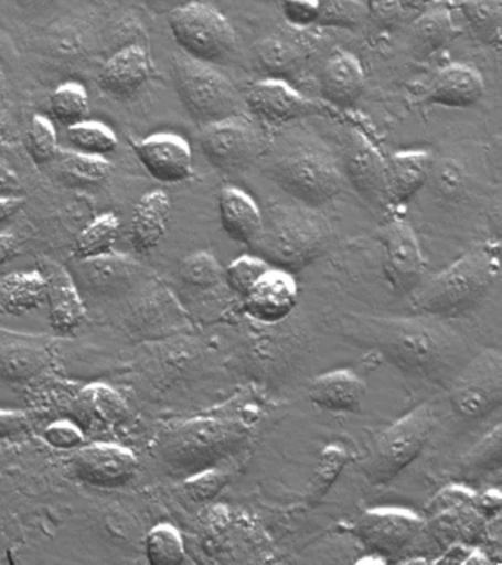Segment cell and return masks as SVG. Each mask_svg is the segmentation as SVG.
<instances>
[{
  "mask_svg": "<svg viewBox=\"0 0 502 565\" xmlns=\"http://www.w3.org/2000/svg\"><path fill=\"white\" fill-rule=\"evenodd\" d=\"M284 13L286 21L295 29H307L316 25L319 15V0H285Z\"/></svg>",
  "mask_w": 502,
  "mask_h": 565,
  "instance_id": "45",
  "label": "cell"
},
{
  "mask_svg": "<svg viewBox=\"0 0 502 565\" xmlns=\"http://www.w3.org/2000/svg\"><path fill=\"white\" fill-rule=\"evenodd\" d=\"M343 167L351 184L365 201L386 202V159L363 132L352 131Z\"/></svg>",
  "mask_w": 502,
  "mask_h": 565,
  "instance_id": "17",
  "label": "cell"
},
{
  "mask_svg": "<svg viewBox=\"0 0 502 565\" xmlns=\"http://www.w3.org/2000/svg\"><path fill=\"white\" fill-rule=\"evenodd\" d=\"M140 166L153 180L165 184L183 183L193 174V153L184 137L174 132H157L133 143Z\"/></svg>",
  "mask_w": 502,
  "mask_h": 565,
  "instance_id": "13",
  "label": "cell"
},
{
  "mask_svg": "<svg viewBox=\"0 0 502 565\" xmlns=\"http://www.w3.org/2000/svg\"><path fill=\"white\" fill-rule=\"evenodd\" d=\"M20 252V241L15 234L0 233V268L6 267Z\"/></svg>",
  "mask_w": 502,
  "mask_h": 565,
  "instance_id": "51",
  "label": "cell"
},
{
  "mask_svg": "<svg viewBox=\"0 0 502 565\" xmlns=\"http://www.w3.org/2000/svg\"><path fill=\"white\" fill-rule=\"evenodd\" d=\"M436 427L434 406L423 404L387 427L374 440L361 470L374 486L387 484L421 454Z\"/></svg>",
  "mask_w": 502,
  "mask_h": 565,
  "instance_id": "6",
  "label": "cell"
},
{
  "mask_svg": "<svg viewBox=\"0 0 502 565\" xmlns=\"http://www.w3.org/2000/svg\"><path fill=\"white\" fill-rule=\"evenodd\" d=\"M43 439L54 449L73 450L85 445V435L77 426L68 422L52 423L43 431Z\"/></svg>",
  "mask_w": 502,
  "mask_h": 565,
  "instance_id": "44",
  "label": "cell"
},
{
  "mask_svg": "<svg viewBox=\"0 0 502 565\" xmlns=\"http://www.w3.org/2000/svg\"><path fill=\"white\" fill-rule=\"evenodd\" d=\"M245 104L264 122L288 124L321 114V106L295 90L285 79L266 78L255 83L245 95Z\"/></svg>",
  "mask_w": 502,
  "mask_h": 565,
  "instance_id": "14",
  "label": "cell"
},
{
  "mask_svg": "<svg viewBox=\"0 0 502 565\" xmlns=\"http://www.w3.org/2000/svg\"><path fill=\"white\" fill-rule=\"evenodd\" d=\"M67 140L76 152L99 158H107L108 154L116 152L120 143L111 127L89 119L68 127Z\"/></svg>",
  "mask_w": 502,
  "mask_h": 565,
  "instance_id": "33",
  "label": "cell"
},
{
  "mask_svg": "<svg viewBox=\"0 0 502 565\" xmlns=\"http://www.w3.org/2000/svg\"><path fill=\"white\" fill-rule=\"evenodd\" d=\"M449 402L462 418H483L502 404V355L484 349L473 355L448 384Z\"/></svg>",
  "mask_w": 502,
  "mask_h": 565,
  "instance_id": "9",
  "label": "cell"
},
{
  "mask_svg": "<svg viewBox=\"0 0 502 565\" xmlns=\"http://www.w3.org/2000/svg\"><path fill=\"white\" fill-rule=\"evenodd\" d=\"M434 172L436 188L444 194H456L460 192L464 183V172L452 161H444L436 167H431Z\"/></svg>",
  "mask_w": 502,
  "mask_h": 565,
  "instance_id": "46",
  "label": "cell"
},
{
  "mask_svg": "<svg viewBox=\"0 0 502 565\" xmlns=\"http://www.w3.org/2000/svg\"><path fill=\"white\" fill-rule=\"evenodd\" d=\"M271 268V265L266 263L257 255H244L233 260L224 271V277L232 287L233 291L245 298L255 282L259 280Z\"/></svg>",
  "mask_w": 502,
  "mask_h": 565,
  "instance_id": "42",
  "label": "cell"
},
{
  "mask_svg": "<svg viewBox=\"0 0 502 565\" xmlns=\"http://www.w3.org/2000/svg\"><path fill=\"white\" fill-rule=\"evenodd\" d=\"M250 430L242 419L197 417L175 427L161 444V457L171 471L192 476L214 468L248 444Z\"/></svg>",
  "mask_w": 502,
  "mask_h": 565,
  "instance_id": "4",
  "label": "cell"
},
{
  "mask_svg": "<svg viewBox=\"0 0 502 565\" xmlns=\"http://www.w3.org/2000/svg\"><path fill=\"white\" fill-rule=\"evenodd\" d=\"M25 146L30 158L38 166H45L47 162L55 161L56 153L60 150L58 135L54 122L43 115H34L30 122L28 136H25Z\"/></svg>",
  "mask_w": 502,
  "mask_h": 565,
  "instance_id": "40",
  "label": "cell"
},
{
  "mask_svg": "<svg viewBox=\"0 0 502 565\" xmlns=\"http://www.w3.org/2000/svg\"><path fill=\"white\" fill-rule=\"evenodd\" d=\"M89 106V93L77 82L61 84L50 97L52 117L67 128L85 121Z\"/></svg>",
  "mask_w": 502,
  "mask_h": 565,
  "instance_id": "34",
  "label": "cell"
},
{
  "mask_svg": "<svg viewBox=\"0 0 502 565\" xmlns=\"http://www.w3.org/2000/svg\"><path fill=\"white\" fill-rule=\"evenodd\" d=\"M30 426L29 415L21 411L0 409V439L21 435Z\"/></svg>",
  "mask_w": 502,
  "mask_h": 565,
  "instance_id": "49",
  "label": "cell"
},
{
  "mask_svg": "<svg viewBox=\"0 0 502 565\" xmlns=\"http://www.w3.org/2000/svg\"><path fill=\"white\" fill-rule=\"evenodd\" d=\"M367 13L381 25L398 24L404 15V4L400 0H367Z\"/></svg>",
  "mask_w": 502,
  "mask_h": 565,
  "instance_id": "47",
  "label": "cell"
},
{
  "mask_svg": "<svg viewBox=\"0 0 502 565\" xmlns=\"http://www.w3.org/2000/svg\"><path fill=\"white\" fill-rule=\"evenodd\" d=\"M180 277L200 289H211L223 280L224 269L213 254L206 250L186 256L180 264Z\"/></svg>",
  "mask_w": 502,
  "mask_h": 565,
  "instance_id": "41",
  "label": "cell"
},
{
  "mask_svg": "<svg viewBox=\"0 0 502 565\" xmlns=\"http://www.w3.org/2000/svg\"><path fill=\"white\" fill-rule=\"evenodd\" d=\"M60 170L72 179L86 184H98L107 179L111 163L107 158L92 157L76 150L60 149L56 153Z\"/></svg>",
  "mask_w": 502,
  "mask_h": 565,
  "instance_id": "37",
  "label": "cell"
},
{
  "mask_svg": "<svg viewBox=\"0 0 502 565\" xmlns=\"http://www.w3.org/2000/svg\"><path fill=\"white\" fill-rule=\"evenodd\" d=\"M257 64L270 78L285 79L298 74L310 60L312 43L303 29L277 31L259 40L254 49ZM286 82V79H285Z\"/></svg>",
  "mask_w": 502,
  "mask_h": 565,
  "instance_id": "19",
  "label": "cell"
},
{
  "mask_svg": "<svg viewBox=\"0 0 502 565\" xmlns=\"http://www.w3.org/2000/svg\"><path fill=\"white\" fill-rule=\"evenodd\" d=\"M365 75L360 61L350 52L338 51L325 62L320 92L330 105L351 108L363 96Z\"/></svg>",
  "mask_w": 502,
  "mask_h": 565,
  "instance_id": "22",
  "label": "cell"
},
{
  "mask_svg": "<svg viewBox=\"0 0 502 565\" xmlns=\"http://www.w3.org/2000/svg\"><path fill=\"white\" fill-rule=\"evenodd\" d=\"M41 271L46 278L50 322L56 333L72 334L85 324L87 312L72 274L63 265L45 260Z\"/></svg>",
  "mask_w": 502,
  "mask_h": 565,
  "instance_id": "18",
  "label": "cell"
},
{
  "mask_svg": "<svg viewBox=\"0 0 502 565\" xmlns=\"http://www.w3.org/2000/svg\"><path fill=\"white\" fill-rule=\"evenodd\" d=\"M171 216V199L164 190H151L136 203L131 216L130 242L140 255L156 250L167 228Z\"/></svg>",
  "mask_w": 502,
  "mask_h": 565,
  "instance_id": "23",
  "label": "cell"
},
{
  "mask_svg": "<svg viewBox=\"0 0 502 565\" xmlns=\"http://www.w3.org/2000/svg\"><path fill=\"white\" fill-rule=\"evenodd\" d=\"M496 243L471 247L438 276L414 289L413 307L423 316L448 318L474 308L500 274Z\"/></svg>",
  "mask_w": 502,
  "mask_h": 565,
  "instance_id": "3",
  "label": "cell"
},
{
  "mask_svg": "<svg viewBox=\"0 0 502 565\" xmlns=\"http://www.w3.org/2000/svg\"><path fill=\"white\" fill-rule=\"evenodd\" d=\"M218 211L224 232L233 241L249 246L261 232L263 212L244 190L224 188L218 194Z\"/></svg>",
  "mask_w": 502,
  "mask_h": 565,
  "instance_id": "26",
  "label": "cell"
},
{
  "mask_svg": "<svg viewBox=\"0 0 502 565\" xmlns=\"http://www.w3.org/2000/svg\"><path fill=\"white\" fill-rule=\"evenodd\" d=\"M502 463V426L496 424L462 458L461 475L476 477L500 470Z\"/></svg>",
  "mask_w": 502,
  "mask_h": 565,
  "instance_id": "36",
  "label": "cell"
},
{
  "mask_svg": "<svg viewBox=\"0 0 502 565\" xmlns=\"http://www.w3.org/2000/svg\"><path fill=\"white\" fill-rule=\"evenodd\" d=\"M171 34L184 55L210 65L227 64L237 51L235 30L213 4L192 0L169 13Z\"/></svg>",
  "mask_w": 502,
  "mask_h": 565,
  "instance_id": "8",
  "label": "cell"
},
{
  "mask_svg": "<svg viewBox=\"0 0 502 565\" xmlns=\"http://www.w3.org/2000/svg\"><path fill=\"white\" fill-rule=\"evenodd\" d=\"M121 221L114 212H105L92 220L78 233L73 255L77 260L98 258L111 254L120 236Z\"/></svg>",
  "mask_w": 502,
  "mask_h": 565,
  "instance_id": "31",
  "label": "cell"
},
{
  "mask_svg": "<svg viewBox=\"0 0 502 565\" xmlns=\"http://www.w3.org/2000/svg\"><path fill=\"white\" fill-rule=\"evenodd\" d=\"M19 140V124L14 115L7 109H0V150L14 146Z\"/></svg>",
  "mask_w": 502,
  "mask_h": 565,
  "instance_id": "50",
  "label": "cell"
},
{
  "mask_svg": "<svg viewBox=\"0 0 502 565\" xmlns=\"http://www.w3.org/2000/svg\"><path fill=\"white\" fill-rule=\"evenodd\" d=\"M434 157L426 150L398 152L386 159V202L404 205L429 179Z\"/></svg>",
  "mask_w": 502,
  "mask_h": 565,
  "instance_id": "25",
  "label": "cell"
},
{
  "mask_svg": "<svg viewBox=\"0 0 502 565\" xmlns=\"http://www.w3.org/2000/svg\"><path fill=\"white\" fill-rule=\"evenodd\" d=\"M337 333L356 347L381 353L414 377L447 386L470 360L467 340L442 318L348 316L334 320Z\"/></svg>",
  "mask_w": 502,
  "mask_h": 565,
  "instance_id": "1",
  "label": "cell"
},
{
  "mask_svg": "<svg viewBox=\"0 0 502 565\" xmlns=\"http://www.w3.org/2000/svg\"><path fill=\"white\" fill-rule=\"evenodd\" d=\"M271 179L301 205L314 207L332 202L342 190L337 159L319 146H298L271 166Z\"/></svg>",
  "mask_w": 502,
  "mask_h": 565,
  "instance_id": "5",
  "label": "cell"
},
{
  "mask_svg": "<svg viewBox=\"0 0 502 565\" xmlns=\"http://www.w3.org/2000/svg\"><path fill=\"white\" fill-rule=\"evenodd\" d=\"M476 507L480 514L483 516H492L500 511L501 507V494L496 492V490H491V492L483 493L482 497L476 499Z\"/></svg>",
  "mask_w": 502,
  "mask_h": 565,
  "instance_id": "52",
  "label": "cell"
},
{
  "mask_svg": "<svg viewBox=\"0 0 502 565\" xmlns=\"http://www.w3.org/2000/svg\"><path fill=\"white\" fill-rule=\"evenodd\" d=\"M200 146L211 166L222 171H239L249 167L261 152V135L244 115H233L202 128Z\"/></svg>",
  "mask_w": 502,
  "mask_h": 565,
  "instance_id": "10",
  "label": "cell"
},
{
  "mask_svg": "<svg viewBox=\"0 0 502 565\" xmlns=\"http://www.w3.org/2000/svg\"><path fill=\"white\" fill-rule=\"evenodd\" d=\"M378 238L385 250L387 280L399 291L416 289L425 274L426 260L412 225L395 216L383 225Z\"/></svg>",
  "mask_w": 502,
  "mask_h": 565,
  "instance_id": "11",
  "label": "cell"
},
{
  "mask_svg": "<svg viewBox=\"0 0 502 565\" xmlns=\"http://www.w3.org/2000/svg\"><path fill=\"white\" fill-rule=\"evenodd\" d=\"M458 8L480 42L501 46V0H461Z\"/></svg>",
  "mask_w": 502,
  "mask_h": 565,
  "instance_id": "32",
  "label": "cell"
},
{
  "mask_svg": "<svg viewBox=\"0 0 502 565\" xmlns=\"http://www.w3.org/2000/svg\"><path fill=\"white\" fill-rule=\"evenodd\" d=\"M400 2H403L404 4V8L405 7H420V4L423 2H425V0H400Z\"/></svg>",
  "mask_w": 502,
  "mask_h": 565,
  "instance_id": "55",
  "label": "cell"
},
{
  "mask_svg": "<svg viewBox=\"0 0 502 565\" xmlns=\"http://www.w3.org/2000/svg\"><path fill=\"white\" fill-rule=\"evenodd\" d=\"M138 466L133 450L114 444L81 446L72 461L78 480L103 489L121 488L129 483Z\"/></svg>",
  "mask_w": 502,
  "mask_h": 565,
  "instance_id": "12",
  "label": "cell"
},
{
  "mask_svg": "<svg viewBox=\"0 0 502 565\" xmlns=\"http://www.w3.org/2000/svg\"><path fill=\"white\" fill-rule=\"evenodd\" d=\"M367 8L360 0H319L316 25L355 30L363 25Z\"/></svg>",
  "mask_w": 502,
  "mask_h": 565,
  "instance_id": "39",
  "label": "cell"
},
{
  "mask_svg": "<svg viewBox=\"0 0 502 565\" xmlns=\"http://www.w3.org/2000/svg\"><path fill=\"white\" fill-rule=\"evenodd\" d=\"M348 462V452L345 448L338 445H330L321 452L319 462H317L314 479H312L311 490L308 493V503L317 505L328 494L330 488L337 481L339 475Z\"/></svg>",
  "mask_w": 502,
  "mask_h": 565,
  "instance_id": "38",
  "label": "cell"
},
{
  "mask_svg": "<svg viewBox=\"0 0 502 565\" xmlns=\"http://www.w3.org/2000/svg\"><path fill=\"white\" fill-rule=\"evenodd\" d=\"M77 405L81 413L100 426H118L130 417L125 397L104 383L89 384L83 388Z\"/></svg>",
  "mask_w": 502,
  "mask_h": 565,
  "instance_id": "30",
  "label": "cell"
},
{
  "mask_svg": "<svg viewBox=\"0 0 502 565\" xmlns=\"http://www.w3.org/2000/svg\"><path fill=\"white\" fill-rule=\"evenodd\" d=\"M145 554L152 565H180L186 559L182 534L174 525L162 523L145 537Z\"/></svg>",
  "mask_w": 502,
  "mask_h": 565,
  "instance_id": "35",
  "label": "cell"
},
{
  "mask_svg": "<svg viewBox=\"0 0 502 565\" xmlns=\"http://www.w3.org/2000/svg\"><path fill=\"white\" fill-rule=\"evenodd\" d=\"M423 521L405 510H373L360 516L356 536L376 555H396L418 536Z\"/></svg>",
  "mask_w": 502,
  "mask_h": 565,
  "instance_id": "15",
  "label": "cell"
},
{
  "mask_svg": "<svg viewBox=\"0 0 502 565\" xmlns=\"http://www.w3.org/2000/svg\"><path fill=\"white\" fill-rule=\"evenodd\" d=\"M245 312L264 326L279 324L298 303V285L292 274L271 267L245 296Z\"/></svg>",
  "mask_w": 502,
  "mask_h": 565,
  "instance_id": "16",
  "label": "cell"
},
{
  "mask_svg": "<svg viewBox=\"0 0 502 565\" xmlns=\"http://www.w3.org/2000/svg\"><path fill=\"white\" fill-rule=\"evenodd\" d=\"M333 230L325 216L306 205H271L249 247L255 255L284 271L299 273L329 250Z\"/></svg>",
  "mask_w": 502,
  "mask_h": 565,
  "instance_id": "2",
  "label": "cell"
},
{
  "mask_svg": "<svg viewBox=\"0 0 502 565\" xmlns=\"http://www.w3.org/2000/svg\"><path fill=\"white\" fill-rule=\"evenodd\" d=\"M171 66L175 92L195 121L206 126L241 114L239 93L214 65L175 55Z\"/></svg>",
  "mask_w": 502,
  "mask_h": 565,
  "instance_id": "7",
  "label": "cell"
},
{
  "mask_svg": "<svg viewBox=\"0 0 502 565\" xmlns=\"http://www.w3.org/2000/svg\"><path fill=\"white\" fill-rule=\"evenodd\" d=\"M25 205V196H0V224L19 214Z\"/></svg>",
  "mask_w": 502,
  "mask_h": 565,
  "instance_id": "53",
  "label": "cell"
},
{
  "mask_svg": "<svg viewBox=\"0 0 502 565\" xmlns=\"http://www.w3.org/2000/svg\"><path fill=\"white\" fill-rule=\"evenodd\" d=\"M7 84L6 78H3L2 71H0V104L3 102V97H6Z\"/></svg>",
  "mask_w": 502,
  "mask_h": 565,
  "instance_id": "54",
  "label": "cell"
},
{
  "mask_svg": "<svg viewBox=\"0 0 502 565\" xmlns=\"http://www.w3.org/2000/svg\"><path fill=\"white\" fill-rule=\"evenodd\" d=\"M46 300V278L41 269L0 277V316H24Z\"/></svg>",
  "mask_w": 502,
  "mask_h": 565,
  "instance_id": "29",
  "label": "cell"
},
{
  "mask_svg": "<svg viewBox=\"0 0 502 565\" xmlns=\"http://www.w3.org/2000/svg\"><path fill=\"white\" fill-rule=\"evenodd\" d=\"M28 2H30V3H38V2H42V0H28Z\"/></svg>",
  "mask_w": 502,
  "mask_h": 565,
  "instance_id": "56",
  "label": "cell"
},
{
  "mask_svg": "<svg viewBox=\"0 0 502 565\" xmlns=\"http://www.w3.org/2000/svg\"><path fill=\"white\" fill-rule=\"evenodd\" d=\"M78 263V278L95 294L111 295L126 289L139 271L135 260L116 252Z\"/></svg>",
  "mask_w": 502,
  "mask_h": 565,
  "instance_id": "28",
  "label": "cell"
},
{
  "mask_svg": "<svg viewBox=\"0 0 502 565\" xmlns=\"http://www.w3.org/2000/svg\"><path fill=\"white\" fill-rule=\"evenodd\" d=\"M458 33L460 31L453 24L449 8L445 4H435L413 22L409 30L412 55L418 61H426L452 43Z\"/></svg>",
  "mask_w": 502,
  "mask_h": 565,
  "instance_id": "27",
  "label": "cell"
},
{
  "mask_svg": "<svg viewBox=\"0 0 502 565\" xmlns=\"http://www.w3.org/2000/svg\"><path fill=\"white\" fill-rule=\"evenodd\" d=\"M484 82L473 66L451 64L440 70L427 92L426 102L445 108H470L482 99Z\"/></svg>",
  "mask_w": 502,
  "mask_h": 565,
  "instance_id": "21",
  "label": "cell"
},
{
  "mask_svg": "<svg viewBox=\"0 0 502 565\" xmlns=\"http://www.w3.org/2000/svg\"><path fill=\"white\" fill-rule=\"evenodd\" d=\"M228 476L226 472L214 470L209 468L196 475L188 477L184 481V490H186L188 497L195 502L211 501L222 492L224 486L227 484Z\"/></svg>",
  "mask_w": 502,
  "mask_h": 565,
  "instance_id": "43",
  "label": "cell"
},
{
  "mask_svg": "<svg viewBox=\"0 0 502 565\" xmlns=\"http://www.w3.org/2000/svg\"><path fill=\"white\" fill-rule=\"evenodd\" d=\"M367 393L364 380L351 370H334L312 380L308 399L333 413H359Z\"/></svg>",
  "mask_w": 502,
  "mask_h": 565,
  "instance_id": "24",
  "label": "cell"
},
{
  "mask_svg": "<svg viewBox=\"0 0 502 565\" xmlns=\"http://www.w3.org/2000/svg\"><path fill=\"white\" fill-rule=\"evenodd\" d=\"M152 74L151 56L140 44L114 53L99 74V86L114 97H129L145 86Z\"/></svg>",
  "mask_w": 502,
  "mask_h": 565,
  "instance_id": "20",
  "label": "cell"
},
{
  "mask_svg": "<svg viewBox=\"0 0 502 565\" xmlns=\"http://www.w3.org/2000/svg\"><path fill=\"white\" fill-rule=\"evenodd\" d=\"M0 196H24V184L19 172L0 157Z\"/></svg>",
  "mask_w": 502,
  "mask_h": 565,
  "instance_id": "48",
  "label": "cell"
}]
</instances>
